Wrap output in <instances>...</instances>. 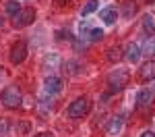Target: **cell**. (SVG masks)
Returning <instances> with one entry per match:
<instances>
[{
	"label": "cell",
	"instance_id": "cell-8",
	"mask_svg": "<svg viewBox=\"0 0 155 137\" xmlns=\"http://www.w3.org/2000/svg\"><path fill=\"white\" fill-rule=\"evenodd\" d=\"M122 127H124V121H122V116H114L110 123H107V127H106V133L107 135H120L122 133Z\"/></svg>",
	"mask_w": 155,
	"mask_h": 137
},
{
	"label": "cell",
	"instance_id": "cell-9",
	"mask_svg": "<svg viewBox=\"0 0 155 137\" xmlns=\"http://www.w3.org/2000/svg\"><path fill=\"white\" fill-rule=\"evenodd\" d=\"M151 102H153V91H151V89H141V91L137 94V106H139V108L151 106Z\"/></svg>",
	"mask_w": 155,
	"mask_h": 137
},
{
	"label": "cell",
	"instance_id": "cell-19",
	"mask_svg": "<svg viewBox=\"0 0 155 137\" xmlns=\"http://www.w3.org/2000/svg\"><path fill=\"white\" fill-rule=\"evenodd\" d=\"M107 58H110L112 62H114V60H118V58H120V50H118V48H112L110 52H107Z\"/></svg>",
	"mask_w": 155,
	"mask_h": 137
},
{
	"label": "cell",
	"instance_id": "cell-1",
	"mask_svg": "<svg viewBox=\"0 0 155 137\" xmlns=\"http://www.w3.org/2000/svg\"><path fill=\"white\" fill-rule=\"evenodd\" d=\"M128 77H130L128 69H116L114 73L110 75V79H107V83H110V91H112V94L122 91L124 85L128 83Z\"/></svg>",
	"mask_w": 155,
	"mask_h": 137
},
{
	"label": "cell",
	"instance_id": "cell-17",
	"mask_svg": "<svg viewBox=\"0 0 155 137\" xmlns=\"http://www.w3.org/2000/svg\"><path fill=\"white\" fill-rule=\"evenodd\" d=\"M91 23L87 21V19H83L81 21V25H79V33H81V37H89V33H91Z\"/></svg>",
	"mask_w": 155,
	"mask_h": 137
},
{
	"label": "cell",
	"instance_id": "cell-22",
	"mask_svg": "<svg viewBox=\"0 0 155 137\" xmlns=\"http://www.w3.org/2000/svg\"><path fill=\"white\" fill-rule=\"evenodd\" d=\"M6 129H8L6 123H0V135H4V133H6Z\"/></svg>",
	"mask_w": 155,
	"mask_h": 137
},
{
	"label": "cell",
	"instance_id": "cell-4",
	"mask_svg": "<svg viewBox=\"0 0 155 137\" xmlns=\"http://www.w3.org/2000/svg\"><path fill=\"white\" fill-rule=\"evenodd\" d=\"M25 58H27V44L23 39H19V42L12 44V48H11V62L12 64H21Z\"/></svg>",
	"mask_w": 155,
	"mask_h": 137
},
{
	"label": "cell",
	"instance_id": "cell-24",
	"mask_svg": "<svg viewBox=\"0 0 155 137\" xmlns=\"http://www.w3.org/2000/svg\"><path fill=\"white\" fill-rule=\"evenodd\" d=\"M54 2H56V4H60V6H64V4H68L71 0H54Z\"/></svg>",
	"mask_w": 155,
	"mask_h": 137
},
{
	"label": "cell",
	"instance_id": "cell-6",
	"mask_svg": "<svg viewBox=\"0 0 155 137\" xmlns=\"http://www.w3.org/2000/svg\"><path fill=\"white\" fill-rule=\"evenodd\" d=\"M62 85H64V81H62L60 77H48L46 83H44V91H46L48 96L60 94V91H62Z\"/></svg>",
	"mask_w": 155,
	"mask_h": 137
},
{
	"label": "cell",
	"instance_id": "cell-13",
	"mask_svg": "<svg viewBox=\"0 0 155 137\" xmlns=\"http://www.w3.org/2000/svg\"><path fill=\"white\" fill-rule=\"evenodd\" d=\"M143 29L149 33V36H155V17H153V15L143 17Z\"/></svg>",
	"mask_w": 155,
	"mask_h": 137
},
{
	"label": "cell",
	"instance_id": "cell-2",
	"mask_svg": "<svg viewBox=\"0 0 155 137\" xmlns=\"http://www.w3.org/2000/svg\"><path fill=\"white\" fill-rule=\"evenodd\" d=\"M2 104L4 106H8V108H17L19 104H21V100H23V96H21V89L17 85H8L4 87V91H2Z\"/></svg>",
	"mask_w": 155,
	"mask_h": 137
},
{
	"label": "cell",
	"instance_id": "cell-3",
	"mask_svg": "<svg viewBox=\"0 0 155 137\" xmlns=\"http://www.w3.org/2000/svg\"><path fill=\"white\" fill-rule=\"evenodd\" d=\"M89 108H91L89 98H77L74 102H71V106H68V116H71V118H83L85 114L89 112Z\"/></svg>",
	"mask_w": 155,
	"mask_h": 137
},
{
	"label": "cell",
	"instance_id": "cell-11",
	"mask_svg": "<svg viewBox=\"0 0 155 137\" xmlns=\"http://www.w3.org/2000/svg\"><path fill=\"white\" fill-rule=\"evenodd\" d=\"M141 79L147 81V79H155V62H147L143 64V69H141Z\"/></svg>",
	"mask_w": 155,
	"mask_h": 137
},
{
	"label": "cell",
	"instance_id": "cell-15",
	"mask_svg": "<svg viewBox=\"0 0 155 137\" xmlns=\"http://www.w3.org/2000/svg\"><path fill=\"white\" fill-rule=\"evenodd\" d=\"M97 6H99V0H87V4H85L83 11H81V17H87V15H91L93 11H97Z\"/></svg>",
	"mask_w": 155,
	"mask_h": 137
},
{
	"label": "cell",
	"instance_id": "cell-14",
	"mask_svg": "<svg viewBox=\"0 0 155 137\" xmlns=\"http://www.w3.org/2000/svg\"><path fill=\"white\" fill-rule=\"evenodd\" d=\"M141 54H147V56H155V36L149 37L147 42L143 44V48H141Z\"/></svg>",
	"mask_w": 155,
	"mask_h": 137
},
{
	"label": "cell",
	"instance_id": "cell-10",
	"mask_svg": "<svg viewBox=\"0 0 155 137\" xmlns=\"http://www.w3.org/2000/svg\"><path fill=\"white\" fill-rule=\"evenodd\" d=\"M62 60H60L58 54H48L46 58H44V69H48V71H58Z\"/></svg>",
	"mask_w": 155,
	"mask_h": 137
},
{
	"label": "cell",
	"instance_id": "cell-16",
	"mask_svg": "<svg viewBox=\"0 0 155 137\" xmlns=\"http://www.w3.org/2000/svg\"><path fill=\"white\" fill-rule=\"evenodd\" d=\"M6 12H8L11 17H17V15L21 12V4H19L17 0H11V2H6Z\"/></svg>",
	"mask_w": 155,
	"mask_h": 137
},
{
	"label": "cell",
	"instance_id": "cell-7",
	"mask_svg": "<svg viewBox=\"0 0 155 137\" xmlns=\"http://www.w3.org/2000/svg\"><path fill=\"white\" fill-rule=\"evenodd\" d=\"M99 19H101L106 25L116 23V19H118V11H116V6H106V9H101V12H99Z\"/></svg>",
	"mask_w": 155,
	"mask_h": 137
},
{
	"label": "cell",
	"instance_id": "cell-23",
	"mask_svg": "<svg viewBox=\"0 0 155 137\" xmlns=\"http://www.w3.org/2000/svg\"><path fill=\"white\" fill-rule=\"evenodd\" d=\"M141 137H155V133H153V131H143Z\"/></svg>",
	"mask_w": 155,
	"mask_h": 137
},
{
	"label": "cell",
	"instance_id": "cell-12",
	"mask_svg": "<svg viewBox=\"0 0 155 137\" xmlns=\"http://www.w3.org/2000/svg\"><path fill=\"white\" fill-rule=\"evenodd\" d=\"M126 58L130 62H137L141 58V48H139V44H130V46L126 48Z\"/></svg>",
	"mask_w": 155,
	"mask_h": 137
},
{
	"label": "cell",
	"instance_id": "cell-18",
	"mask_svg": "<svg viewBox=\"0 0 155 137\" xmlns=\"http://www.w3.org/2000/svg\"><path fill=\"white\" fill-rule=\"evenodd\" d=\"M101 37H104V29L93 27V29H91V33H89V39H91V42H99Z\"/></svg>",
	"mask_w": 155,
	"mask_h": 137
},
{
	"label": "cell",
	"instance_id": "cell-20",
	"mask_svg": "<svg viewBox=\"0 0 155 137\" xmlns=\"http://www.w3.org/2000/svg\"><path fill=\"white\" fill-rule=\"evenodd\" d=\"M134 11H137V6H134V4H126V17H128V15H132Z\"/></svg>",
	"mask_w": 155,
	"mask_h": 137
},
{
	"label": "cell",
	"instance_id": "cell-25",
	"mask_svg": "<svg viewBox=\"0 0 155 137\" xmlns=\"http://www.w3.org/2000/svg\"><path fill=\"white\" fill-rule=\"evenodd\" d=\"M149 2H151V4H153V2H155V0H149Z\"/></svg>",
	"mask_w": 155,
	"mask_h": 137
},
{
	"label": "cell",
	"instance_id": "cell-5",
	"mask_svg": "<svg viewBox=\"0 0 155 137\" xmlns=\"http://www.w3.org/2000/svg\"><path fill=\"white\" fill-rule=\"evenodd\" d=\"M35 21V9H21V12L15 17V25L17 27H27Z\"/></svg>",
	"mask_w": 155,
	"mask_h": 137
},
{
	"label": "cell",
	"instance_id": "cell-21",
	"mask_svg": "<svg viewBox=\"0 0 155 137\" xmlns=\"http://www.w3.org/2000/svg\"><path fill=\"white\" fill-rule=\"evenodd\" d=\"M33 137H54V133H50V131H44V133H37Z\"/></svg>",
	"mask_w": 155,
	"mask_h": 137
}]
</instances>
